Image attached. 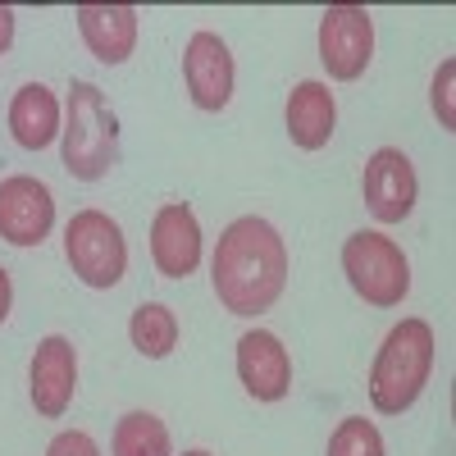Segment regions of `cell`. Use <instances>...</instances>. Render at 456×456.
Masks as SVG:
<instances>
[{
  "label": "cell",
  "mask_w": 456,
  "mask_h": 456,
  "mask_svg": "<svg viewBox=\"0 0 456 456\" xmlns=\"http://www.w3.org/2000/svg\"><path fill=\"white\" fill-rule=\"evenodd\" d=\"M210 283L228 315H265L288 288V242L279 238V228L260 215L233 219L210 256Z\"/></svg>",
  "instance_id": "cell-1"
},
{
  "label": "cell",
  "mask_w": 456,
  "mask_h": 456,
  "mask_svg": "<svg viewBox=\"0 0 456 456\" xmlns=\"http://www.w3.org/2000/svg\"><path fill=\"white\" fill-rule=\"evenodd\" d=\"M151 260L160 279H187L201 265V224L187 201H165L151 219Z\"/></svg>",
  "instance_id": "cell-11"
},
{
  "label": "cell",
  "mask_w": 456,
  "mask_h": 456,
  "mask_svg": "<svg viewBox=\"0 0 456 456\" xmlns=\"http://www.w3.org/2000/svg\"><path fill=\"white\" fill-rule=\"evenodd\" d=\"M60 156L69 178L101 183L119 165V119L96 83H73L64 105V128H60Z\"/></svg>",
  "instance_id": "cell-3"
},
{
  "label": "cell",
  "mask_w": 456,
  "mask_h": 456,
  "mask_svg": "<svg viewBox=\"0 0 456 456\" xmlns=\"http://www.w3.org/2000/svg\"><path fill=\"white\" fill-rule=\"evenodd\" d=\"M183 456H210V452L206 447H192V452H183Z\"/></svg>",
  "instance_id": "cell-23"
},
{
  "label": "cell",
  "mask_w": 456,
  "mask_h": 456,
  "mask_svg": "<svg viewBox=\"0 0 456 456\" xmlns=\"http://www.w3.org/2000/svg\"><path fill=\"white\" fill-rule=\"evenodd\" d=\"M10 46H14V10L0 5V55H5Z\"/></svg>",
  "instance_id": "cell-21"
},
{
  "label": "cell",
  "mask_w": 456,
  "mask_h": 456,
  "mask_svg": "<svg viewBox=\"0 0 456 456\" xmlns=\"http://www.w3.org/2000/svg\"><path fill=\"white\" fill-rule=\"evenodd\" d=\"M55 228V197L42 178H0V238L10 247H42Z\"/></svg>",
  "instance_id": "cell-7"
},
{
  "label": "cell",
  "mask_w": 456,
  "mask_h": 456,
  "mask_svg": "<svg viewBox=\"0 0 456 456\" xmlns=\"http://www.w3.org/2000/svg\"><path fill=\"white\" fill-rule=\"evenodd\" d=\"M110 452H114V456H174L165 420H160V415H151V411H128V415H119L114 438H110Z\"/></svg>",
  "instance_id": "cell-17"
},
{
  "label": "cell",
  "mask_w": 456,
  "mask_h": 456,
  "mask_svg": "<svg viewBox=\"0 0 456 456\" xmlns=\"http://www.w3.org/2000/svg\"><path fill=\"white\" fill-rule=\"evenodd\" d=\"M128 338L146 361H165L178 347V315L165 306V301H142V306L133 311V320H128Z\"/></svg>",
  "instance_id": "cell-16"
},
{
  "label": "cell",
  "mask_w": 456,
  "mask_h": 456,
  "mask_svg": "<svg viewBox=\"0 0 456 456\" xmlns=\"http://www.w3.org/2000/svg\"><path fill=\"white\" fill-rule=\"evenodd\" d=\"M283 119H288V137H292V146H301V151H320V146H329V137H333V128H338L333 92H329L320 78L297 83L292 96H288Z\"/></svg>",
  "instance_id": "cell-14"
},
{
  "label": "cell",
  "mask_w": 456,
  "mask_h": 456,
  "mask_svg": "<svg viewBox=\"0 0 456 456\" xmlns=\"http://www.w3.org/2000/svg\"><path fill=\"white\" fill-rule=\"evenodd\" d=\"M46 456H101V447H96V438L83 434V429H64V434L51 438Z\"/></svg>",
  "instance_id": "cell-20"
},
{
  "label": "cell",
  "mask_w": 456,
  "mask_h": 456,
  "mask_svg": "<svg viewBox=\"0 0 456 456\" xmlns=\"http://www.w3.org/2000/svg\"><path fill=\"white\" fill-rule=\"evenodd\" d=\"M365 206L379 224H402L415 210V197H420V183H415V165L406 151L397 146H379L365 160V178H361Z\"/></svg>",
  "instance_id": "cell-10"
},
{
  "label": "cell",
  "mask_w": 456,
  "mask_h": 456,
  "mask_svg": "<svg viewBox=\"0 0 456 456\" xmlns=\"http://www.w3.org/2000/svg\"><path fill=\"white\" fill-rule=\"evenodd\" d=\"M434 374V329L429 320H402L379 342L370 365V402L379 415H402L420 402Z\"/></svg>",
  "instance_id": "cell-2"
},
{
  "label": "cell",
  "mask_w": 456,
  "mask_h": 456,
  "mask_svg": "<svg viewBox=\"0 0 456 456\" xmlns=\"http://www.w3.org/2000/svg\"><path fill=\"white\" fill-rule=\"evenodd\" d=\"M238 379L256 402H283L292 388V356L270 329H251L238 338Z\"/></svg>",
  "instance_id": "cell-12"
},
{
  "label": "cell",
  "mask_w": 456,
  "mask_h": 456,
  "mask_svg": "<svg viewBox=\"0 0 456 456\" xmlns=\"http://www.w3.org/2000/svg\"><path fill=\"white\" fill-rule=\"evenodd\" d=\"M233 78H238V69H233V51L224 46V37L210 28L192 32V42L183 51V83H187L192 105L206 114L224 110L233 101Z\"/></svg>",
  "instance_id": "cell-9"
},
{
  "label": "cell",
  "mask_w": 456,
  "mask_h": 456,
  "mask_svg": "<svg viewBox=\"0 0 456 456\" xmlns=\"http://www.w3.org/2000/svg\"><path fill=\"white\" fill-rule=\"evenodd\" d=\"M324 456H384V434H379L365 415H347V420H338V429L329 434Z\"/></svg>",
  "instance_id": "cell-18"
},
{
  "label": "cell",
  "mask_w": 456,
  "mask_h": 456,
  "mask_svg": "<svg viewBox=\"0 0 456 456\" xmlns=\"http://www.w3.org/2000/svg\"><path fill=\"white\" fill-rule=\"evenodd\" d=\"M10 301H14V288H10V274L0 270V324L10 320Z\"/></svg>",
  "instance_id": "cell-22"
},
{
  "label": "cell",
  "mask_w": 456,
  "mask_h": 456,
  "mask_svg": "<svg viewBox=\"0 0 456 456\" xmlns=\"http://www.w3.org/2000/svg\"><path fill=\"white\" fill-rule=\"evenodd\" d=\"M342 274H347L352 292L361 301H370V306H379V311L402 306V297L411 292L406 251L384 233H370V228H361V233H352L347 242H342Z\"/></svg>",
  "instance_id": "cell-4"
},
{
  "label": "cell",
  "mask_w": 456,
  "mask_h": 456,
  "mask_svg": "<svg viewBox=\"0 0 456 456\" xmlns=\"http://www.w3.org/2000/svg\"><path fill=\"white\" fill-rule=\"evenodd\" d=\"M374 60V19L365 5H329L320 14V64L329 78L356 83Z\"/></svg>",
  "instance_id": "cell-6"
},
{
  "label": "cell",
  "mask_w": 456,
  "mask_h": 456,
  "mask_svg": "<svg viewBox=\"0 0 456 456\" xmlns=\"http://www.w3.org/2000/svg\"><path fill=\"white\" fill-rule=\"evenodd\" d=\"M64 256L87 288H114L128 270L124 228L105 210H78L64 224Z\"/></svg>",
  "instance_id": "cell-5"
},
{
  "label": "cell",
  "mask_w": 456,
  "mask_h": 456,
  "mask_svg": "<svg viewBox=\"0 0 456 456\" xmlns=\"http://www.w3.org/2000/svg\"><path fill=\"white\" fill-rule=\"evenodd\" d=\"M87 51L101 64H124L137 46V5H78L73 10Z\"/></svg>",
  "instance_id": "cell-13"
},
{
  "label": "cell",
  "mask_w": 456,
  "mask_h": 456,
  "mask_svg": "<svg viewBox=\"0 0 456 456\" xmlns=\"http://www.w3.org/2000/svg\"><path fill=\"white\" fill-rule=\"evenodd\" d=\"M452 83H456V60H443L434 83H429V105L438 114V128L443 133H456V105H452Z\"/></svg>",
  "instance_id": "cell-19"
},
{
  "label": "cell",
  "mask_w": 456,
  "mask_h": 456,
  "mask_svg": "<svg viewBox=\"0 0 456 456\" xmlns=\"http://www.w3.org/2000/svg\"><path fill=\"white\" fill-rule=\"evenodd\" d=\"M28 393L42 420H60L78 393V352L64 333H46L28 365Z\"/></svg>",
  "instance_id": "cell-8"
},
{
  "label": "cell",
  "mask_w": 456,
  "mask_h": 456,
  "mask_svg": "<svg viewBox=\"0 0 456 456\" xmlns=\"http://www.w3.org/2000/svg\"><path fill=\"white\" fill-rule=\"evenodd\" d=\"M10 133L23 151H46L60 137V101L46 83H23L10 101Z\"/></svg>",
  "instance_id": "cell-15"
}]
</instances>
